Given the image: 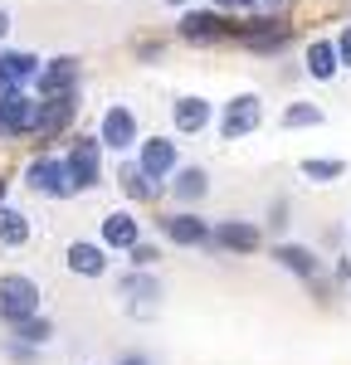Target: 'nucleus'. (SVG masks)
I'll use <instances>...</instances> for the list:
<instances>
[{
	"instance_id": "26",
	"label": "nucleus",
	"mask_w": 351,
	"mask_h": 365,
	"mask_svg": "<svg viewBox=\"0 0 351 365\" xmlns=\"http://www.w3.org/2000/svg\"><path fill=\"white\" fill-rule=\"evenodd\" d=\"M307 292H312L317 307H332V302H337V278H332V273H317V278L307 282Z\"/></svg>"
},
{
	"instance_id": "34",
	"label": "nucleus",
	"mask_w": 351,
	"mask_h": 365,
	"mask_svg": "<svg viewBox=\"0 0 351 365\" xmlns=\"http://www.w3.org/2000/svg\"><path fill=\"white\" fill-rule=\"evenodd\" d=\"M254 5H259L263 15H283V5H288V0H254Z\"/></svg>"
},
{
	"instance_id": "27",
	"label": "nucleus",
	"mask_w": 351,
	"mask_h": 365,
	"mask_svg": "<svg viewBox=\"0 0 351 365\" xmlns=\"http://www.w3.org/2000/svg\"><path fill=\"white\" fill-rule=\"evenodd\" d=\"M127 263H132V268H156V263H161V249L146 244V239H137V244L127 249Z\"/></svg>"
},
{
	"instance_id": "17",
	"label": "nucleus",
	"mask_w": 351,
	"mask_h": 365,
	"mask_svg": "<svg viewBox=\"0 0 351 365\" xmlns=\"http://www.w3.org/2000/svg\"><path fill=\"white\" fill-rule=\"evenodd\" d=\"M137 239H142V220H137L132 210H113V215H103V225H98V244H103L108 253H127Z\"/></svg>"
},
{
	"instance_id": "2",
	"label": "nucleus",
	"mask_w": 351,
	"mask_h": 365,
	"mask_svg": "<svg viewBox=\"0 0 351 365\" xmlns=\"http://www.w3.org/2000/svg\"><path fill=\"white\" fill-rule=\"evenodd\" d=\"M98 141H103V151L132 156L137 141H142V122H137V113H132L127 103H108L103 117H98Z\"/></svg>"
},
{
	"instance_id": "1",
	"label": "nucleus",
	"mask_w": 351,
	"mask_h": 365,
	"mask_svg": "<svg viewBox=\"0 0 351 365\" xmlns=\"http://www.w3.org/2000/svg\"><path fill=\"white\" fill-rule=\"evenodd\" d=\"M259 127H263V98L259 93H234L230 103L220 108V117H215L220 141H244V137H254Z\"/></svg>"
},
{
	"instance_id": "28",
	"label": "nucleus",
	"mask_w": 351,
	"mask_h": 365,
	"mask_svg": "<svg viewBox=\"0 0 351 365\" xmlns=\"http://www.w3.org/2000/svg\"><path fill=\"white\" fill-rule=\"evenodd\" d=\"M5 356H10L15 365H34V361H39V346H25V341L5 336Z\"/></svg>"
},
{
	"instance_id": "32",
	"label": "nucleus",
	"mask_w": 351,
	"mask_h": 365,
	"mask_svg": "<svg viewBox=\"0 0 351 365\" xmlns=\"http://www.w3.org/2000/svg\"><path fill=\"white\" fill-rule=\"evenodd\" d=\"M332 278H337V287H347L351 282V258H337V263H332Z\"/></svg>"
},
{
	"instance_id": "3",
	"label": "nucleus",
	"mask_w": 351,
	"mask_h": 365,
	"mask_svg": "<svg viewBox=\"0 0 351 365\" xmlns=\"http://www.w3.org/2000/svg\"><path fill=\"white\" fill-rule=\"evenodd\" d=\"M63 166H68V180H73L78 195L98 190V185H103V141H98V137H73V141H68Z\"/></svg>"
},
{
	"instance_id": "10",
	"label": "nucleus",
	"mask_w": 351,
	"mask_h": 365,
	"mask_svg": "<svg viewBox=\"0 0 351 365\" xmlns=\"http://www.w3.org/2000/svg\"><path fill=\"white\" fill-rule=\"evenodd\" d=\"M117 292L127 297V312L142 317V322L161 307V278H156L151 268H132V273H122V278H117Z\"/></svg>"
},
{
	"instance_id": "19",
	"label": "nucleus",
	"mask_w": 351,
	"mask_h": 365,
	"mask_svg": "<svg viewBox=\"0 0 351 365\" xmlns=\"http://www.w3.org/2000/svg\"><path fill=\"white\" fill-rule=\"evenodd\" d=\"M302 68H307V78H317V83H332L337 73H342V58H337V39L332 34H317L307 49H302Z\"/></svg>"
},
{
	"instance_id": "7",
	"label": "nucleus",
	"mask_w": 351,
	"mask_h": 365,
	"mask_svg": "<svg viewBox=\"0 0 351 365\" xmlns=\"http://www.w3.org/2000/svg\"><path fill=\"white\" fill-rule=\"evenodd\" d=\"M176 34L185 39V44H220V39H230V15L225 10H195V5H185L180 10V20H176Z\"/></svg>"
},
{
	"instance_id": "15",
	"label": "nucleus",
	"mask_w": 351,
	"mask_h": 365,
	"mask_svg": "<svg viewBox=\"0 0 351 365\" xmlns=\"http://www.w3.org/2000/svg\"><path fill=\"white\" fill-rule=\"evenodd\" d=\"M34 93H39V98L78 93V58H73V54H54V58H44V68H39V78H34Z\"/></svg>"
},
{
	"instance_id": "16",
	"label": "nucleus",
	"mask_w": 351,
	"mask_h": 365,
	"mask_svg": "<svg viewBox=\"0 0 351 365\" xmlns=\"http://www.w3.org/2000/svg\"><path fill=\"white\" fill-rule=\"evenodd\" d=\"M166 195H171L180 210L205 205V195H210V170H205V166H176L171 180H166Z\"/></svg>"
},
{
	"instance_id": "24",
	"label": "nucleus",
	"mask_w": 351,
	"mask_h": 365,
	"mask_svg": "<svg viewBox=\"0 0 351 365\" xmlns=\"http://www.w3.org/2000/svg\"><path fill=\"white\" fill-rule=\"evenodd\" d=\"M327 113H322L317 103H288L283 113H278V127L283 132H307V127H322Z\"/></svg>"
},
{
	"instance_id": "25",
	"label": "nucleus",
	"mask_w": 351,
	"mask_h": 365,
	"mask_svg": "<svg viewBox=\"0 0 351 365\" xmlns=\"http://www.w3.org/2000/svg\"><path fill=\"white\" fill-rule=\"evenodd\" d=\"M10 336L25 341V346H39V351H44V346L54 341V322H49L44 312H34V317H25V322H15V327H10Z\"/></svg>"
},
{
	"instance_id": "36",
	"label": "nucleus",
	"mask_w": 351,
	"mask_h": 365,
	"mask_svg": "<svg viewBox=\"0 0 351 365\" xmlns=\"http://www.w3.org/2000/svg\"><path fill=\"white\" fill-rule=\"evenodd\" d=\"M5 195H10V180H5V175H0V205H5Z\"/></svg>"
},
{
	"instance_id": "29",
	"label": "nucleus",
	"mask_w": 351,
	"mask_h": 365,
	"mask_svg": "<svg viewBox=\"0 0 351 365\" xmlns=\"http://www.w3.org/2000/svg\"><path fill=\"white\" fill-rule=\"evenodd\" d=\"M288 215H292V205H288V200H283V195H278V200H273V205H268V229H273V234H283V229L292 225Z\"/></svg>"
},
{
	"instance_id": "4",
	"label": "nucleus",
	"mask_w": 351,
	"mask_h": 365,
	"mask_svg": "<svg viewBox=\"0 0 351 365\" xmlns=\"http://www.w3.org/2000/svg\"><path fill=\"white\" fill-rule=\"evenodd\" d=\"M39 282L29 278V273H0V322L5 327H15V322H25L39 312Z\"/></svg>"
},
{
	"instance_id": "31",
	"label": "nucleus",
	"mask_w": 351,
	"mask_h": 365,
	"mask_svg": "<svg viewBox=\"0 0 351 365\" xmlns=\"http://www.w3.org/2000/svg\"><path fill=\"white\" fill-rule=\"evenodd\" d=\"M215 10H225V15H249V10H259L254 0H210Z\"/></svg>"
},
{
	"instance_id": "30",
	"label": "nucleus",
	"mask_w": 351,
	"mask_h": 365,
	"mask_svg": "<svg viewBox=\"0 0 351 365\" xmlns=\"http://www.w3.org/2000/svg\"><path fill=\"white\" fill-rule=\"evenodd\" d=\"M332 39H337V58H342V68H351V20L337 29Z\"/></svg>"
},
{
	"instance_id": "6",
	"label": "nucleus",
	"mask_w": 351,
	"mask_h": 365,
	"mask_svg": "<svg viewBox=\"0 0 351 365\" xmlns=\"http://www.w3.org/2000/svg\"><path fill=\"white\" fill-rule=\"evenodd\" d=\"M263 249V229L254 220H215L210 225V253H230V258H249Z\"/></svg>"
},
{
	"instance_id": "5",
	"label": "nucleus",
	"mask_w": 351,
	"mask_h": 365,
	"mask_svg": "<svg viewBox=\"0 0 351 365\" xmlns=\"http://www.w3.org/2000/svg\"><path fill=\"white\" fill-rule=\"evenodd\" d=\"M0 127H5V137H29V132H39V93H29V88H0Z\"/></svg>"
},
{
	"instance_id": "14",
	"label": "nucleus",
	"mask_w": 351,
	"mask_h": 365,
	"mask_svg": "<svg viewBox=\"0 0 351 365\" xmlns=\"http://www.w3.org/2000/svg\"><path fill=\"white\" fill-rule=\"evenodd\" d=\"M171 127L180 137H200L205 127H215V103L200 93H180L171 103Z\"/></svg>"
},
{
	"instance_id": "21",
	"label": "nucleus",
	"mask_w": 351,
	"mask_h": 365,
	"mask_svg": "<svg viewBox=\"0 0 351 365\" xmlns=\"http://www.w3.org/2000/svg\"><path fill=\"white\" fill-rule=\"evenodd\" d=\"M5 54V78H0V88H34V78H39V68H44V58L29 54V49H0Z\"/></svg>"
},
{
	"instance_id": "33",
	"label": "nucleus",
	"mask_w": 351,
	"mask_h": 365,
	"mask_svg": "<svg viewBox=\"0 0 351 365\" xmlns=\"http://www.w3.org/2000/svg\"><path fill=\"white\" fill-rule=\"evenodd\" d=\"M10 29H15V15H10V10H5V5H0V44H5V39H10Z\"/></svg>"
},
{
	"instance_id": "37",
	"label": "nucleus",
	"mask_w": 351,
	"mask_h": 365,
	"mask_svg": "<svg viewBox=\"0 0 351 365\" xmlns=\"http://www.w3.org/2000/svg\"><path fill=\"white\" fill-rule=\"evenodd\" d=\"M161 5H171V10H185V5H190V0H161Z\"/></svg>"
},
{
	"instance_id": "9",
	"label": "nucleus",
	"mask_w": 351,
	"mask_h": 365,
	"mask_svg": "<svg viewBox=\"0 0 351 365\" xmlns=\"http://www.w3.org/2000/svg\"><path fill=\"white\" fill-rule=\"evenodd\" d=\"M156 225H161V239L176 244V249H205L210 253V220H200L195 210H171Z\"/></svg>"
},
{
	"instance_id": "35",
	"label": "nucleus",
	"mask_w": 351,
	"mask_h": 365,
	"mask_svg": "<svg viewBox=\"0 0 351 365\" xmlns=\"http://www.w3.org/2000/svg\"><path fill=\"white\" fill-rule=\"evenodd\" d=\"M117 365H151V356H146V351H127Z\"/></svg>"
},
{
	"instance_id": "23",
	"label": "nucleus",
	"mask_w": 351,
	"mask_h": 365,
	"mask_svg": "<svg viewBox=\"0 0 351 365\" xmlns=\"http://www.w3.org/2000/svg\"><path fill=\"white\" fill-rule=\"evenodd\" d=\"M297 170H302V180H312V185H332V180L347 175V161H342V156H302Z\"/></svg>"
},
{
	"instance_id": "20",
	"label": "nucleus",
	"mask_w": 351,
	"mask_h": 365,
	"mask_svg": "<svg viewBox=\"0 0 351 365\" xmlns=\"http://www.w3.org/2000/svg\"><path fill=\"white\" fill-rule=\"evenodd\" d=\"M117 185H122V195L132 200V205H151V200L166 195V180H151L137 161H122L117 166Z\"/></svg>"
},
{
	"instance_id": "38",
	"label": "nucleus",
	"mask_w": 351,
	"mask_h": 365,
	"mask_svg": "<svg viewBox=\"0 0 351 365\" xmlns=\"http://www.w3.org/2000/svg\"><path fill=\"white\" fill-rule=\"evenodd\" d=\"M0 137H5V127H0Z\"/></svg>"
},
{
	"instance_id": "22",
	"label": "nucleus",
	"mask_w": 351,
	"mask_h": 365,
	"mask_svg": "<svg viewBox=\"0 0 351 365\" xmlns=\"http://www.w3.org/2000/svg\"><path fill=\"white\" fill-rule=\"evenodd\" d=\"M34 239V220L15 205H0V249H25Z\"/></svg>"
},
{
	"instance_id": "8",
	"label": "nucleus",
	"mask_w": 351,
	"mask_h": 365,
	"mask_svg": "<svg viewBox=\"0 0 351 365\" xmlns=\"http://www.w3.org/2000/svg\"><path fill=\"white\" fill-rule=\"evenodd\" d=\"M25 185L34 190V195H44V200H68V195H78V190H73V180H68L63 156H34V161L25 166Z\"/></svg>"
},
{
	"instance_id": "12",
	"label": "nucleus",
	"mask_w": 351,
	"mask_h": 365,
	"mask_svg": "<svg viewBox=\"0 0 351 365\" xmlns=\"http://www.w3.org/2000/svg\"><path fill=\"white\" fill-rule=\"evenodd\" d=\"M132 161H137L151 180H171V170L180 166V146H176L171 137H142L137 151H132Z\"/></svg>"
},
{
	"instance_id": "11",
	"label": "nucleus",
	"mask_w": 351,
	"mask_h": 365,
	"mask_svg": "<svg viewBox=\"0 0 351 365\" xmlns=\"http://www.w3.org/2000/svg\"><path fill=\"white\" fill-rule=\"evenodd\" d=\"M273 263L283 268V273H292L297 282H312L317 273H327V263H322V253L317 249H307V244H297V239H278L273 244Z\"/></svg>"
},
{
	"instance_id": "18",
	"label": "nucleus",
	"mask_w": 351,
	"mask_h": 365,
	"mask_svg": "<svg viewBox=\"0 0 351 365\" xmlns=\"http://www.w3.org/2000/svg\"><path fill=\"white\" fill-rule=\"evenodd\" d=\"M78 117V93H58V98H39V132L34 137H63Z\"/></svg>"
},
{
	"instance_id": "13",
	"label": "nucleus",
	"mask_w": 351,
	"mask_h": 365,
	"mask_svg": "<svg viewBox=\"0 0 351 365\" xmlns=\"http://www.w3.org/2000/svg\"><path fill=\"white\" fill-rule=\"evenodd\" d=\"M63 268L73 273V278H108V268H113V258L108 249L98 244V239H73L68 249H63Z\"/></svg>"
}]
</instances>
